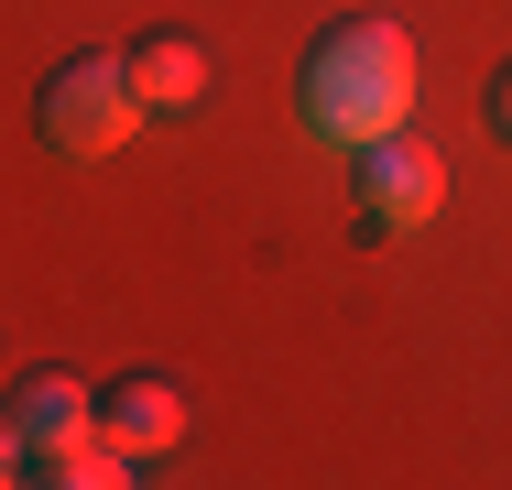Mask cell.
Here are the masks:
<instances>
[{"instance_id":"cell-4","label":"cell","mask_w":512,"mask_h":490,"mask_svg":"<svg viewBox=\"0 0 512 490\" xmlns=\"http://www.w3.org/2000/svg\"><path fill=\"white\" fill-rule=\"evenodd\" d=\"M11 436H22V480H55L99 436V403L77 392V371H22L11 382Z\"/></svg>"},{"instance_id":"cell-8","label":"cell","mask_w":512,"mask_h":490,"mask_svg":"<svg viewBox=\"0 0 512 490\" xmlns=\"http://www.w3.org/2000/svg\"><path fill=\"white\" fill-rule=\"evenodd\" d=\"M0 480H22V436H11V403H0Z\"/></svg>"},{"instance_id":"cell-6","label":"cell","mask_w":512,"mask_h":490,"mask_svg":"<svg viewBox=\"0 0 512 490\" xmlns=\"http://www.w3.org/2000/svg\"><path fill=\"white\" fill-rule=\"evenodd\" d=\"M207 77H218V66H207L197 33H142V44H131V88H142L153 120H186V109L207 98Z\"/></svg>"},{"instance_id":"cell-5","label":"cell","mask_w":512,"mask_h":490,"mask_svg":"<svg viewBox=\"0 0 512 490\" xmlns=\"http://www.w3.org/2000/svg\"><path fill=\"white\" fill-rule=\"evenodd\" d=\"M99 436H120L131 458H164V447L186 436V392L164 382V371H131V382H109V403H99Z\"/></svg>"},{"instance_id":"cell-1","label":"cell","mask_w":512,"mask_h":490,"mask_svg":"<svg viewBox=\"0 0 512 490\" xmlns=\"http://www.w3.org/2000/svg\"><path fill=\"white\" fill-rule=\"evenodd\" d=\"M414 33L393 11H349V22H327L306 44V66H295V120H306V142L327 153H360V142H382V131H404L414 120Z\"/></svg>"},{"instance_id":"cell-3","label":"cell","mask_w":512,"mask_h":490,"mask_svg":"<svg viewBox=\"0 0 512 490\" xmlns=\"http://www.w3.org/2000/svg\"><path fill=\"white\" fill-rule=\"evenodd\" d=\"M349 207H360V240H414L436 207H447V153L425 142V131H382V142H360L349 153Z\"/></svg>"},{"instance_id":"cell-2","label":"cell","mask_w":512,"mask_h":490,"mask_svg":"<svg viewBox=\"0 0 512 490\" xmlns=\"http://www.w3.org/2000/svg\"><path fill=\"white\" fill-rule=\"evenodd\" d=\"M142 120H153V109L131 88V55H66V66L44 77V98H33V131H44V153H66V164L120 153Z\"/></svg>"},{"instance_id":"cell-7","label":"cell","mask_w":512,"mask_h":490,"mask_svg":"<svg viewBox=\"0 0 512 490\" xmlns=\"http://www.w3.org/2000/svg\"><path fill=\"white\" fill-rule=\"evenodd\" d=\"M480 131H491V142H502V153H512V66H502V77H491V88H480Z\"/></svg>"}]
</instances>
